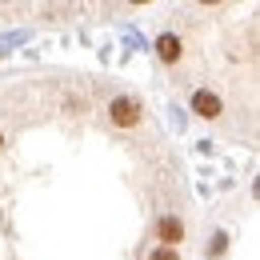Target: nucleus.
Here are the masks:
<instances>
[{"mask_svg":"<svg viewBox=\"0 0 260 260\" xmlns=\"http://www.w3.org/2000/svg\"><path fill=\"white\" fill-rule=\"evenodd\" d=\"M140 120H144V100H140V96L116 92V96L108 100V124H112V128L128 132V128H136Z\"/></svg>","mask_w":260,"mask_h":260,"instance_id":"nucleus-1","label":"nucleus"},{"mask_svg":"<svg viewBox=\"0 0 260 260\" xmlns=\"http://www.w3.org/2000/svg\"><path fill=\"white\" fill-rule=\"evenodd\" d=\"M152 236H156L160 248H180L184 236H188V228H184V220H180L176 212H160L156 224H152Z\"/></svg>","mask_w":260,"mask_h":260,"instance_id":"nucleus-2","label":"nucleus"},{"mask_svg":"<svg viewBox=\"0 0 260 260\" xmlns=\"http://www.w3.org/2000/svg\"><path fill=\"white\" fill-rule=\"evenodd\" d=\"M152 52H156V60H160L164 68H176L184 60V36L180 32H160L152 40Z\"/></svg>","mask_w":260,"mask_h":260,"instance_id":"nucleus-3","label":"nucleus"},{"mask_svg":"<svg viewBox=\"0 0 260 260\" xmlns=\"http://www.w3.org/2000/svg\"><path fill=\"white\" fill-rule=\"evenodd\" d=\"M188 108H192L200 120H220L224 116V100H220V92H212V88H196L192 96H188Z\"/></svg>","mask_w":260,"mask_h":260,"instance_id":"nucleus-4","label":"nucleus"},{"mask_svg":"<svg viewBox=\"0 0 260 260\" xmlns=\"http://www.w3.org/2000/svg\"><path fill=\"white\" fill-rule=\"evenodd\" d=\"M228 248H232V240H228V232H212V244H208L204 252H208V260H220V256L228 252Z\"/></svg>","mask_w":260,"mask_h":260,"instance_id":"nucleus-5","label":"nucleus"},{"mask_svg":"<svg viewBox=\"0 0 260 260\" xmlns=\"http://www.w3.org/2000/svg\"><path fill=\"white\" fill-rule=\"evenodd\" d=\"M148 260H180V248H160V244H156V248L148 252Z\"/></svg>","mask_w":260,"mask_h":260,"instance_id":"nucleus-6","label":"nucleus"},{"mask_svg":"<svg viewBox=\"0 0 260 260\" xmlns=\"http://www.w3.org/2000/svg\"><path fill=\"white\" fill-rule=\"evenodd\" d=\"M4 144H8V136H4V132H0V152H4Z\"/></svg>","mask_w":260,"mask_h":260,"instance_id":"nucleus-7","label":"nucleus"}]
</instances>
